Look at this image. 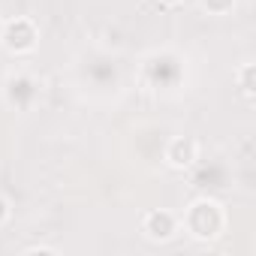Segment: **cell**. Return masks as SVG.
Wrapping results in <instances>:
<instances>
[{
  "instance_id": "cell-1",
  "label": "cell",
  "mask_w": 256,
  "mask_h": 256,
  "mask_svg": "<svg viewBox=\"0 0 256 256\" xmlns=\"http://www.w3.org/2000/svg\"><path fill=\"white\" fill-rule=\"evenodd\" d=\"M181 229H184L193 241L211 244V241H217V238L226 232V208H223L217 199H211V196H199V199H193V202L184 208V214H181Z\"/></svg>"
},
{
  "instance_id": "cell-2",
  "label": "cell",
  "mask_w": 256,
  "mask_h": 256,
  "mask_svg": "<svg viewBox=\"0 0 256 256\" xmlns=\"http://www.w3.org/2000/svg\"><path fill=\"white\" fill-rule=\"evenodd\" d=\"M40 46V28L34 18L28 16H16L10 22H4L0 28V48L12 58H24V54H34Z\"/></svg>"
},
{
  "instance_id": "cell-3",
  "label": "cell",
  "mask_w": 256,
  "mask_h": 256,
  "mask_svg": "<svg viewBox=\"0 0 256 256\" xmlns=\"http://www.w3.org/2000/svg\"><path fill=\"white\" fill-rule=\"evenodd\" d=\"M178 232H181V217L175 211H169V208H151V211H145V217H142V235L148 241L166 244V241L178 238Z\"/></svg>"
},
{
  "instance_id": "cell-4",
  "label": "cell",
  "mask_w": 256,
  "mask_h": 256,
  "mask_svg": "<svg viewBox=\"0 0 256 256\" xmlns=\"http://www.w3.org/2000/svg\"><path fill=\"white\" fill-rule=\"evenodd\" d=\"M163 163L175 172H187L199 163V142L193 136H172L163 148Z\"/></svg>"
},
{
  "instance_id": "cell-5",
  "label": "cell",
  "mask_w": 256,
  "mask_h": 256,
  "mask_svg": "<svg viewBox=\"0 0 256 256\" xmlns=\"http://www.w3.org/2000/svg\"><path fill=\"white\" fill-rule=\"evenodd\" d=\"M232 78H235L238 94H241L244 100H253V96H256V64H253V60L238 64L235 72H232Z\"/></svg>"
},
{
  "instance_id": "cell-6",
  "label": "cell",
  "mask_w": 256,
  "mask_h": 256,
  "mask_svg": "<svg viewBox=\"0 0 256 256\" xmlns=\"http://www.w3.org/2000/svg\"><path fill=\"white\" fill-rule=\"evenodd\" d=\"M235 4H238V0H199V6H202L208 16H217V18L229 16V12L235 10Z\"/></svg>"
},
{
  "instance_id": "cell-7",
  "label": "cell",
  "mask_w": 256,
  "mask_h": 256,
  "mask_svg": "<svg viewBox=\"0 0 256 256\" xmlns=\"http://www.w3.org/2000/svg\"><path fill=\"white\" fill-rule=\"evenodd\" d=\"M10 220H12V202H10V196L0 193V226H6Z\"/></svg>"
},
{
  "instance_id": "cell-8",
  "label": "cell",
  "mask_w": 256,
  "mask_h": 256,
  "mask_svg": "<svg viewBox=\"0 0 256 256\" xmlns=\"http://www.w3.org/2000/svg\"><path fill=\"white\" fill-rule=\"evenodd\" d=\"M22 253H28V256H34V253H40V256H58V247H42V244H30V247H24Z\"/></svg>"
},
{
  "instance_id": "cell-9",
  "label": "cell",
  "mask_w": 256,
  "mask_h": 256,
  "mask_svg": "<svg viewBox=\"0 0 256 256\" xmlns=\"http://www.w3.org/2000/svg\"><path fill=\"white\" fill-rule=\"evenodd\" d=\"M157 4H160V6H169V10H175V6H181V4H184V0H157Z\"/></svg>"
}]
</instances>
